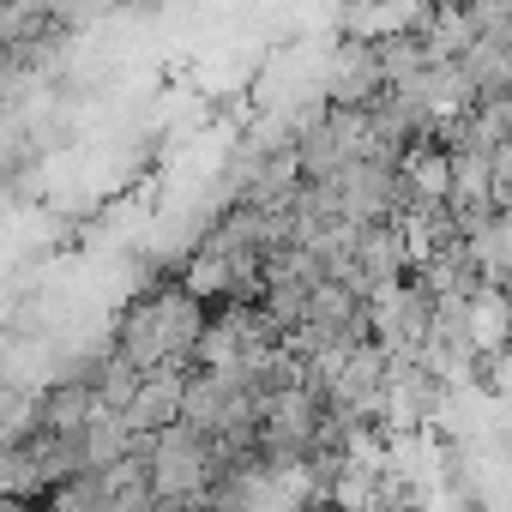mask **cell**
<instances>
[{"label":"cell","instance_id":"1","mask_svg":"<svg viewBox=\"0 0 512 512\" xmlns=\"http://www.w3.org/2000/svg\"><path fill=\"white\" fill-rule=\"evenodd\" d=\"M211 326V308H199L175 278L151 284L139 302H127V314L115 320V338L109 350L133 368V374H163V368H193L199 356V338Z\"/></svg>","mask_w":512,"mask_h":512},{"label":"cell","instance_id":"2","mask_svg":"<svg viewBox=\"0 0 512 512\" xmlns=\"http://www.w3.org/2000/svg\"><path fill=\"white\" fill-rule=\"evenodd\" d=\"M139 452H145V476H151V500H157V506L211 512L217 482H223V458H217V446H211L199 428L175 422V428L139 440Z\"/></svg>","mask_w":512,"mask_h":512},{"label":"cell","instance_id":"3","mask_svg":"<svg viewBox=\"0 0 512 512\" xmlns=\"http://www.w3.org/2000/svg\"><path fill=\"white\" fill-rule=\"evenodd\" d=\"M428 326H434V290L410 272L392 290L368 296V338L392 356V362H422L428 350Z\"/></svg>","mask_w":512,"mask_h":512},{"label":"cell","instance_id":"4","mask_svg":"<svg viewBox=\"0 0 512 512\" xmlns=\"http://www.w3.org/2000/svg\"><path fill=\"white\" fill-rule=\"evenodd\" d=\"M320 97L332 109H374L386 97V73H380V49L374 43H338V55L326 61V85Z\"/></svg>","mask_w":512,"mask_h":512},{"label":"cell","instance_id":"5","mask_svg":"<svg viewBox=\"0 0 512 512\" xmlns=\"http://www.w3.org/2000/svg\"><path fill=\"white\" fill-rule=\"evenodd\" d=\"M181 398H187V374H181V368L145 374V380H139V392H133V404L121 410L127 434H133V440H151V434L175 428V422H181Z\"/></svg>","mask_w":512,"mask_h":512},{"label":"cell","instance_id":"6","mask_svg":"<svg viewBox=\"0 0 512 512\" xmlns=\"http://www.w3.org/2000/svg\"><path fill=\"white\" fill-rule=\"evenodd\" d=\"M464 344L476 362H494L512 350V302L500 284H482L470 302H464Z\"/></svg>","mask_w":512,"mask_h":512},{"label":"cell","instance_id":"7","mask_svg":"<svg viewBox=\"0 0 512 512\" xmlns=\"http://www.w3.org/2000/svg\"><path fill=\"white\" fill-rule=\"evenodd\" d=\"M97 416L103 404L85 374H61L55 386H43V434H85Z\"/></svg>","mask_w":512,"mask_h":512},{"label":"cell","instance_id":"8","mask_svg":"<svg viewBox=\"0 0 512 512\" xmlns=\"http://www.w3.org/2000/svg\"><path fill=\"white\" fill-rule=\"evenodd\" d=\"M0 512H43V506H31V500H0Z\"/></svg>","mask_w":512,"mask_h":512}]
</instances>
